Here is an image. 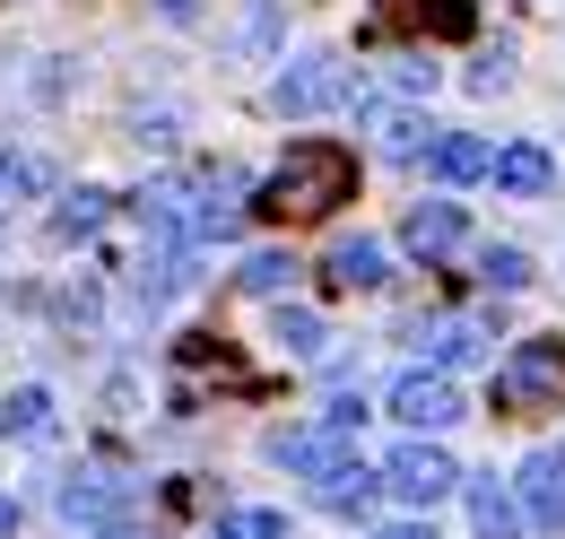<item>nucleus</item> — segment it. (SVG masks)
Masks as SVG:
<instances>
[{"label": "nucleus", "mask_w": 565, "mask_h": 539, "mask_svg": "<svg viewBox=\"0 0 565 539\" xmlns=\"http://www.w3.org/2000/svg\"><path fill=\"white\" fill-rule=\"evenodd\" d=\"M349 192H356V157L340 139H305V148H287V166L262 183V209L270 218H331Z\"/></svg>", "instance_id": "obj_1"}, {"label": "nucleus", "mask_w": 565, "mask_h": 539, "mask_svg": "<svg viewBox=\"0 0 565 539\" xmlns=\"http://www.w3.org/2000/svg\"><path fill=\"white\" fill-rule=\"evenodd\" d=\"M349 96H356V78H349L340 53H296V62L279 70V87H270V105L296 114V123H305V114H340Z\"/></svg>", "instance_id": "obj_2"}, {"label": "nucleus", "mask_w": 565, "mask_h": 539, "mask_svg": "<svg viewBox=\"0 0 565 539\" xmlns=\"http://www.w3.org/2000/svg\"><path fill=\"white\" fill-rule=\"evenodd\" d=\"M356 123L374 131V148H383L392 166H418V157H435V123H426L418 105H401V96H365V105H356Z\"/></svg>", "instance_id": "obj_3"}, {"label": "nucleus", "mask_w": 565, "mask_h": 539, "mask_svg": "<svg viewBox=\"0 0 565 539\" xmlns=\"http://www.w3.org/2000/svg\"><path fill=\"white\" fill-rule=\"evenodd\" d=\"M495 392H504V401H557L565 392V339H522V348L504 357Z\"/></svg>", "instance_id": "obj_4"}, {"label": "nucleus", "mask_w": 565, "mask_h": 539, "mask_svg": "<svg viewBox=\"0 0 565 539\" xmlns=\"http://www.w3.org/2000/svg\"><path fill=\"white\" fill-rule=\"evenodd\" d=\"M383 487H392L401 505H444V496L461 487V471H452V453H435V444H401L392 471H383Z\"/></svg>", "instance_id": "obj_5"}, {"label": "nucleus", "mask_w": 565, "mask_h": 539, "mask_svg": "<svg viewBox=\"0 0 565 539\" xmlns=\"http://www.w3.org/2000/svg\"><path fill=\"white\" fill-rule=\"evenodd\" d=\"M270 462L322 487L331 471H349L356 453H349V435H340V426H287V435H270Z\"/></svg>", "instance_id": "obj_6"}, {"label": "nucleus", "mask_w": 565, "mask_h": 539, "mask_svg": "<svg viewBox=\"0 0 565 539\" xmlns=\"http://www.w3.org/2000/svg\"><path fill=\"white\" fill-rule=\"evenodd\" d=\"M392 418H401V426H418V435H435V426H452V418H461V392H452L435 366H418V374H401V383H392Z\"/></svg>", "instance_id": "obj_7"}, {"label": "nucleus", "mask_w": 565, "mask_h": 539, "mask_svg": "<svg viewBox=\"0 0 565 539\" xmlns=\"http://www.w3.org/2000/svg\"><path fill=\"white\" fill-rule=\"evenodd\" d=\"M401 27L470 35V27H479V9H470V0H374V27H365V35H401Z\"/></svg>", "instance_id": "obj_8"}, {"label": "nucleus", "mask_w": 565, "mask_h": 539, "mask_svg": "<svg viewBox=\"0 0 565 539\" xmlns=\"http://www.w3.org/2000/svg\"><path fill=\"white\" fill-rule=\"evenodd\" d=\"M513 496H522V522L531 531H565V453H531Z\"/></svg>", "instance_id": "obj_9"}, {"label": "nucleus", "mask_w": 565, "mask_h": 539, "mask_svg": "<svg viewBox=\"0 0 565 539\" xmlns=\"http://www.w3.org/2000/svg\"><path fill=\"white\" fill-rule=\"evenodd\" d=\"M122 496H131V478H122V471H71V478H62V514L87 522V531H105V522L122 514Z\"/></svg>", "instance_id": "obj_10"}, {"label": "nucleus", "mask_w": 565, "mask_h": 539, "mask_svg": "<svg viewBox=\"0 0 565 539\" xmlns=\"http://www.w3.org/2000/svg\"><path fill=\"white\" fill-rule=\"evenodd\" d=\"M418 348L435 357V374H444V366H479V357H488V323H470V314H435V323H418Z\"/></svg>", "instance_id": "obj_11"}, {"label": "nucleus", "mask_w": 565, "mask_h": 539, "mask_svg": "<svg viewBox=\"0 0 565 539\" xmlns=\"http://www.w3.org/2000/svg\"><path fill=\"white\" fill-rule=\"evenodd\" d=\"M470 487V531L479 539H522L531 522H522V496L504 487V478H461Z\"/></svg>", "instance_id": "obj_12"}, {"label": "nucleus", "mask_w": 565, "mask_h": 539, "mask_svg": "<svg viewBox=\"0 0 565 539\" xmlns=\"http://www.w3.org/2000/svg\"><path fill=\"white\" fill-rule=\"evenodd\" d=\"M401 244H409L418 262H444V253L461 244V201H418L409 226H401Z\"/></svg>", "instance_id": "obj_13"}, {"label": "nucleus", "mask_w": 565, "mask_h": 539, "mask_svg": "<svg viewBox=\"0 0 565 539\" xmlns=\"http://www.w3.org/2000/svg\"><path fill=\"white\" fill-rule=\"evenodd\" d=\"M488 175H495V192H522V201H540V192L557 183V157L522 139V148H495V166H488Z\"/></svg>", "instance_id": "obj_14"}, {"label": "nucleus", "mask_w": 565, "mask_h": 539, "mask_svg": "<svg viewBox=\"0 0 565 539\" xmlns=\"http://www.w3.org/2000/svg\"><path fill=\"white\" fill-rule=\"evenodd\" d=\"M331 278H340V287H383L392 262H383V244H374V235H349V244L331 253Z\"/></svg>", "instance_id": "obj_15"}, {"label": "nucleus", "mask_w": 565, "mask_h": 539, "mask_svg": "<svg viewBox=\"0 0 565 539\" xmlns=\"http://www.w3.org/2000/svg\"><path fill=\"white\" fill-rule=\"evenodd\" d=\"M426 166H435L444 183H479V175L495 166V148H488V139H435V157H426Z\"/></svg>", "instance_id": "obj_16"}, {"label": "nucleus", "mask_w": 565, "mask_h": 539, "mask_svg": "<svg viewBox=\"0 0 565 539\" xmlns=\"http://www.w3.org/2000/svg\"><path fill=\"white\" fill-rule=\"evenodd\" d=\"M270 339H279L287 357H322V314H305V305H279V323H270Z\"/></svg>", "instance_id": "obj_17"}, {"label": "nucleus", "mask_w": 565, "mask_h": 539, "mask_svg": "<svg viewBox=\"0 0 565 539\" xmlns=\"http://www.w3.org/2000/svg\"><path fill=\"white\" fill-rule=\"evenodd\" d=\"M374 487H383V478H365V471H356V462H349V471H331V478H322L313 496H322L331 514H365V505H374Z\"/></svg>", "instance_id": "obj_18"}, {"label": "nucleus", "mask_w": 565, "mask_h": 539, "mask_svg": "<svg viewBox=\"0 0 565 539\" xmlns=\"http://www.w3.org/2000/svg\"><path fill=\"white\" fill-rule=\"evenodd\" d=\"M479 278L513 296V287H531V253H522V244H488V253H479Z\"/></svg>", "instance_id": "obj_19"}, {"label": "nucleus", "mask_w": 565, "mask_h": 539, "mask_svg": "<svg viewBox=\"0 0 565 539\" xmlns=\"http://www.w3.org/2000/svg\"><path fill=\"white\" fill-rule=\"evenodd\" d=\"M0 426H9V435H44V426H53V401H44L35 383H26V392H9V409H0Z\"/></svg>", "instance_id": "obj_20"}, {"label": "nucleus", "mask_w": 565, "mask_h": 539, "mask_svg": "<svg viewBox=\"0 0 565 539\" xmlns=\"http://www.w3.org/2000/svg\"><path fill=\"white\" fill-rule=\"evenodd\" d=\"M287 278H296V262H287V253H253V262L235 270V287H253V296H279Z\"/></svg>", "instance_id": "obj_21"}, {"label": "nucleus", "mask_w": 565, "mask_h": 539, "mask_svg": "<svg viewBox=\"0 0 565 539\" xmlns=\"http://www.w3.org/2000/svg\"><path fill=\"white\" fill-rule=\"evenodd\" d=\"M105 192H71V201H62V218H53V226H62V235H96V226H105Z\"/></svg>", "instance_id": "obj_22"}, {"label": "nucleus", "mask_w": 565, "mask_h": 539, "mask_svg": "<svg viewBox=\"0 0 565 539\" xmlns=\"http://www.w3.org/2000/svg\"><path fill=\"white\" fill-rule=\"evenodd\" d=\"M210 539H287V514H226Z\"/></svg>", "instance_id": "obj_23"}, {"label": "nucleus", "mask_w": 565, "mask_h": 539, "mask_svg": "<svg viewBox=\"0 0 565 539\" xmlns=\"http://www.w3.org/2000/svg\"><path fill=\"white\" fill-rule=\"evenodd\" d=\"M270 27H279V9H270V0H253V9H244V44H270Z\"/></svg>", "instance_id": "obj_24"}, {"label": "nucleus", "mask_w": 565, "mask_h": 539, "mask_svg": "<svg viewBox=\"0 0 565 539\" xmlns=\"http://www.w3.org/2000/svg\"><path fill=\"white\" fill-rule=\"evenodd\" d=\"M26 183H35V166H26V157H9V148H0V201H9V192H26Z\"/></svg>", "instance_id": "obj_25"}, {"label": "nucleus", "mask_w": 565, "mask_h": 539, "mask_svg": "<svg viewBox=\"0 0 565 539\" xmlns=\"http://www.w3.org/2000/svg\"><path fill=\"white\" fill-rule=\"evenodd\" d=\"M504 78H513V62H504V53H495V62H479V70H470V87H479V96H495Z\"/></svg>", "instance_id": "obj_26"}, {"label": "nucleus", "mask_w": 565, "mask_h": 539, "mask_svg": "<svg viewBox=\"0 0 565 539\" xmlns=\"http://www.w3.org/2000/svg\"><path fill=\"white\" fill-rule=\"evenodd\" d=\"M96 539H157V531H140V522H105Z\"/></svg>", "instance_id": "obj_27"}, {"label": "nucleus", "mask_w": 565, "mask_h": 539, "mask_svg": "<svg viewBox=\"0 0 565 539\" xmlns=\"http://www.w3.org/2000/svg\"><path fill=\"white\" fill-rule=\"evenodd\" d=\"M374 539H435L426 522H392V531H374Z\"/></svg>", "instance_id": "obj_28"}, {"label": "nucleus", "mask_w": 565, "mask_h": 539, "mask_svg": "<svg viewBox=\"0 0 565 539\" xmlns=\"http://www.w3.org/2000/svg\"><path fill=\"white\" fill-rule=\"evenodd\" d=\"M18 531V496H0V539Z\"/></svg>", "instance_id": "obj_29"}, {"label": "nucleus", "mask_w": 565, "mask_h": 539, "mask_svg": "<svg viewBox=\"0 0 565 539\" xmlns=\"http://www.w3.org/2000/svg\"><path fill=\"white\" fill-rule=\"evenodd\" d=\"M157 9H166V18H192V9H201V0H157Z\"/></svg>", "instance_id": "obj_30"}]
</instances>
